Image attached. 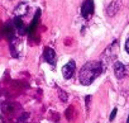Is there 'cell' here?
<instances>
[{"label":"cell","instance_id":"5","mask_svg":"<svg viewBox=\"0 0 129 123\" xmlns=\"http://www.w3.org/2000/svg\"><path fill=\"white\" fill-rule=\"evenodd\" d=\"M114 75H115L116 79L121 80V79H124L125 76L129 75V69L124 64H121L120 61H115V64H114Z\"/></svg>","mask_w":129,"mask_h":123},{"label":"cell","instance_id":"7","mask_svg":"<svg viewBox=\"0 0 129 123\" xmlns=\"http://www.w3.org/2000/svg\"><path fill=\"white\" fill-rule=\"evenodd\" d=\"M12 23H13L15 31L18 32V34L24 36V34L28 33V27L24 24V22H23V19L20 17H14V19L12 20Z\"/></svg>","mask_w":129,"mask_h":123},{"label":"cell","instance_id":"8","mask_svg":"<svg viewBox=\"0 0 129 123\" xmlns=\"http://www.w3.org/2000/svg\"><path fill=\"white\" fill-rule=\"evenodd\" d=\"M120 7H121V0H113V2L106 7V14L109 17H114L119 12Z\"/></svg>","mask_w":129,"mask_h":123},{"label":"cell","instance_id":"10","mask_svg":"<svg viewBox=\"0 0 129 123\" xmlns=\"http://www.w3.org/2000/svg\"><path fill=\"white\" fill-rule=\"evenodd\" d=\"M28 13V4L27 3H20L17 8H15V10H14V14H15V17H23V15H25Z\"/></svg>","mask_w":129,"mask_h":123},{"label":"cell","instance_id":"2","mask_svg":"<svg viewBox=\"0 0 129 123\" xmlns=\"http://www.w3.org/2000/svg\"><path fill=\"white\" fill-rule=\"evenodd\" d=\"M116 53H118V41H114L104 52L103 55V60H101V62L104 65V67H106L109 65L110 61H113L115 57H116Z\"/></svg>","mask_w":129,"mask_h":123},{"label":"cell","instance_id":"1","mask_svg":"<svg viewBox=\"0 0 129 123\" xmlns=\"http://www.w3.org/2000/svg\"><path fill=\"white\" fill-rule=\"evenodd\" d=\"M104 65L101 61H89L86 62L81 70L79 71V81L84 86L91 85L103 72H104Z\"/></svg>","mask_w":129,"mask_h":123},{"label":"cell","instance_id":"11","mask_svg":"<svg viewBox=\"0 0 129 123\" xmlns=\"http://www.w3.org/2000/svg\"><path fill=\"white\" fill-rule=\"evenodd\" d=\"M29 117H30V114H29L28 112H23V113L19 115V118H18L17 123H28Z\"/></svg>","mask_w":129,"mask_h":123},{"label":"cell","instance_id":"14","mask_svg":"<svg viewBox=\"0 0 129 123\" xmlns=\"http://www.w3.org/2000/svg\"><path fill=\"white\" fill-rule=\"evenodd\" d=\"M125 51H126V53L129 55V37H128L126 41H125Z\"/></svg>","mask_w":129,"mask_h":123},{"label":"cell","instance_id":"9","mask_svg":"<svg viewBox=\"0 0 129 123\" xmlns=\"http://www.w3.org/2000/svg\"><path fill=\"white\" fill-rule=\"evenodd\" d=\"M39 17H41V9H37V12H36V15H34V18H33V20H32L30 26L28 27V34H29V36H33V34H34V32H36V28H37V26H38Z\"/></svg>","mask_w":129,"mask_h":123},{"label":"cell","instance_id":"4","mask_svg":"<svg viewBox=\"0 0 129 123\" xmlns=\"http://www.w3.org/2000/svg\"><path fill=\"white\" fill-rule=\"evenodd\" d=\"M95 10V4L94 0H85L81 5V15L84 19H89L90 17H92Z\"/></svg>","mask_w":129,"mask_h":123},{"label":"cell","instance_id":"6","mask_svg":"<svg viewBox=\"0 0 129 123\" xmlns=\"http://www.w3.org/2000/svg\"><path fill=\"white\" fill-rule=\"evenodd\" d=\"M76 71V62H75V60H70L69 62L66 65H63L62 67V75L64 79H71L74 76Z\"/></svg>","mask_w":129,"mask_h":123},{"label":"cell","instance_id":"12","mask_svg":"<svg viewBox=\"0 0 129 123\" xmlns=\"http://www.w3.org/2000/svg\"><path fill=\"white\" fill-rule=\"evenodd\" d=\"M58 96H59V99L62 100V103H66L67 99H69V94L64 91L63 89H58Z\"/></svg>","mask_w":129,"mask_h":123},{"label":"cell","instance_id":"15","mask_svg":"<svg viewBox=\"0 0 129 123\" xmlns=\"http://www.w3.org/2000/svg\"><path fill=\"white\" fill-rule=\"evenodd\" d=\"M126 123H129V115H128V119H126Z\"/></svg>","mask_w":129,"mask_h":123},{"label":"cell","instance_id":"3","mask_svg":"<svg viewBox=\"0 0 129 123\" xmlns=\"http://www.w3.org/2000/svg\"><path fill=\"white\" fill-rule=\"evenodd\" d=\"M43 60L46 61L47 64H49L53 69L56 67V64H57V55H56V52H54V50L53 48H51V47H44V50H43Z\"/></svg>","mask_w":129,"mask_h":123},{"label":"cell","instance_id":"13","mask_svg":"<svg viewBox=\"0 0 129 123\" xmlns=\"http://www.w3.org/2000/svg\"><path fill=\"white\" fill-rule=\"evenodd\" d=\"M116 113H118V109H116V108H114V109H113V112H111V114H110V117H109V120H110V122H111V120H114V118H115Z\"/></svg>","mask_w":129,"mask_h":123}]
</instances>
